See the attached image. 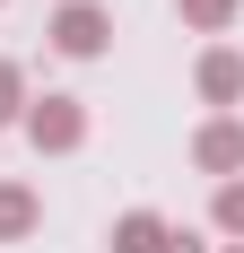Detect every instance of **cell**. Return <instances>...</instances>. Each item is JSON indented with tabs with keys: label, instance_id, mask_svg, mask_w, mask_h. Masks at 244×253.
<instances>
[{
	"label": "cell",
	"instance_id": "4",
	"mask_svg": "<svg viewBox=\"0 0 244 253\" xmlns=\"http://www.w3.org/2000/svg\"><path fill=\"white\" fill-rule=\"evenodd\" d=\"M44 227V192L18 175H0V245H26V236Z\"/></svg>",
	"mask_w": 244,
	"mask_h": 253
},
{
	"label": "cell",
	"instance_id": "6",
	"mask_svg": "<svg viewBox=\"0 0 244 253\" xmlns=\"http://www.w3.org/2000/svg\"><path fill=\"white\" fill-rule=\"evenodd\" d=\"M114 253H166V218L157 210H122L114 218Z\"/></svg>",
	"mask_w": 244,
	"mask_h": 253
},
{
	"label": "cell",
	"instance_id": "9",
	"mask_svg": "<svg viewBox=\"0 0 244 253\" xmlns=\"http://www.w3.org/2000/svg\"><path fill=\"white\" fill-rule=\"evenodd\" d=\"M18 114H26V70L9 61V52H0V131L18 123Z\"/></svg>",
	"mask_w": 244,
	"mask_h": 253
},
{
	"label": "cell",
	"instance_id": "1",
	"mask_svg": "<svg viewBox=\"0 0 244 253\" xmlns=\"http://www.w3.org/2000/svg\"><path fill=\"white\" fill-rule=\"evenodd\" d=\"M18 131L35 140V157H70V149H87V105L79 96H26V114H18Z\"/></svg>",
	"mask_w": 244,
	"mask_h": 253
},
{
	"label": "cell",
	"instance_id": "2",
	"mask_svg": "<svg viewBox=\"0 0 244 253\" xmlns=\"http://www.w3.org/2000/svg\"><path fill=\"white\" fill-rule=\"evenodd\" d=\"M44 44H52V52H70V61H96V52L114 44V18H105L96 0H61V9L44 18Z\"/></svg>",
	"mask_w": 244,
	"mask_h": 253
},
{
	"label": "cell",
	"instance_id": "8",
	"mask_svg": "<svg viewBox=\"0 0 244 253\" xmlns=\"http://www.w3.org/2000/svg\"><path fill=\"white\" fill-rule=\"evenodd\" d=\"M209 227L244 245V175H236V183H218V201H209Z\"/></svg>",
	"mask_w": 244,
	"mask_h": 253
},
{
	"label": "cell",
	"instance_id": "5",
	"mask_svg": "<svg viewBox=\"0 0 244 253\" xmlns=\"http://www.w3.org/2000/svg\"><path fill=\"white\" fill-rule=\"evenodd\" d=\"M201 96H209V105H244V52L236 44H209V52H201Z\"/></svg>",
	"mask_w": 244,
	"mask_h": 253
},
{
	"label": "cell",
	"instance_id": "7",
	"mask_svg": "<svg viewBox=\"0 0 244 253\" xmlns=\"http://www.w3.org/2000/svg\"><path fill=\"white\" fill-rule=\"evenodd\" d=\"M174 9H183V26H192V35H227L244 0H174Z\"/></svg>",
	"mask_w": 244,
	"mask_h": 253
},
{
	"label": "cell",
	"instance_id": "10",
	"mask_svg": "<svg viewBox=\"0 0 244 253\" xmlns=\"http://www.w3.org/2000/svg\"><path fill=\"white\" fill-rule=\"evenodd\" d=\"M166 253H209V245H201L192 227H166Z\"/></svg>",
	"mask_w": 244,
	"mask_h": 253
},
{
	"label": "cell",
	"instance_id": "3",
	"mask_svg": "<svg viewBox=\"0 0 244 253\" xmlns=\"http://www.w3.org/2000/svg\"><path fill=\"white\" fill-rule=\"evenodd\" d=\"M192 166H201V175H218V183L244 175V123H236V114H218V123L192 131Z\"/></svg>",
	"mask_w": 244,
	"mask_h": 253
},
{
	"label": "cell",
	"instance_id": "11",
	"mask_svg": "<svg viewBox=\"0 0 244 253\" xmlns=\"http://www.w3.org/2000/svg\"><path fill=\"white\" fill-rule=\"evenodd\" d=\"M227 253H244V245H227Z\"/></svg>",
	"mask_w": 244,
	"mask_h": 253
}]
</instances>
